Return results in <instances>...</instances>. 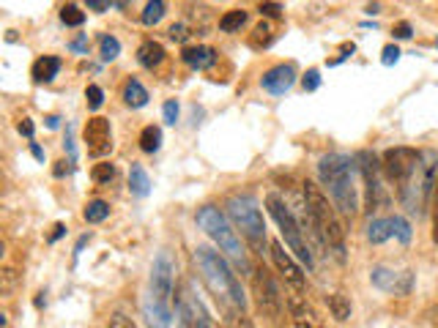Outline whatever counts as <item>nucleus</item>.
Here are the masks:
<instances>
[{
	"instance_id": "9b49d317",
	"label": "nucleus",
	"mask_w": 438,
	"mask_h": 328,
	"mask_svg": "<svg viewBox=\"0 0 438 328\" xmlns=\"http://www.w3.org/2000/svg\"><path fill=\"white\" fill-rule=\"evenodd\" d=\"M419 159H422V151L417 148H408V145H397V148H389L384 153V172L389 181L395 184H403L414 170H417Z\"/></svg>"
},
{
	"instance_id": "7c9ffc66",
	"label": "nucleus",
	"mask_w": 438,
	"mask_h": 328,
	"mask_svg": "<svg viewBox=\"0 0 438 328\" xmlns=\"http://www.w3.org/2000/svg\"><path fill=\"white\" fill-rule=\"evenodd\" d=\"M61 22L63 25H69V28H80L85 22V11H80L74 3H69V6H63L61 8Z\"/></svg>"
},
{
	"instance_id": "cd10ccee",
	"label": "nucleus",
	"mask_w": 438,
	"mask_h": 328,
	"mask_svg": "<svg viewBox=\"0 0 438 328\" xmlns=\"http://www.w3.org/2000/svg\"><path fill=\"white\" fill-rule=\"evenodd\" d=\"M167 14V3L165 0H151L146 8H143V25H148V28H154L156 22H162V17Z\"/></svg>"
},
{
	"instance_id": "aec40b11",
	"label": "nucleus",
	"mask_w": 438,
	"mask_h": 328,
	"mask_svg": "<svg viewBox=\"0 0 438 328\" xmlns=\"http://www.w3.org/2000/svg\"><path fill=\"white\" fill-rule=\"evenodd\" d=\"M148 90L143 88V82L140 80H126L124 82V102L132 107V110H140V107H146L148 104Z\"/></svg>"
},
{
	"instance_id": "6ab92c4d",
	"label": "nucleus",
	"mask_w": 438,
	"mask_h": 328,
	"mask_svg": "<svg viewBox=\"0 0 438 328\" xmlns=\"http://www.w3.org/2000/svg\"><path fill=\"white\" fill-rule=\"evenodd\" d=\"M58 71H61V58H55V55H44L39 61L33 63V69H30V77L33 82H52L58 77Z\"/></svg>"
},
{
	"instance_id": "ea45409f",
	"label": "nucleus",
	"mask_w": 438,
	"mask_h": 328,
	"mask_svg": "<svg viewBox=\"0 0 438 328\" xmlns=\"http://www.w3.org/2000/svg\"><path fill=\"white\" fill-rule=\"evenodd\" d=\"M162 115H165V123L175 126V121H178V102H175V99L165 102V107H162Z\"/></svg>"
},
{
	"instance_id": "5701e85b",
	"label": "nucleus",
	"mask_w": 438,
	"mask_h": 328,
	"mask_svg": "<svg viewBox=\"0 0 438 328\" xmlns=\"http://www.w3.org/2000/svg\"><path fill=\"white\" fill-rule=\"evenodd\" d=\"M395 235V227H392V216L389 219H373L370 227H367V241L370 244H384V241H389Z\"/></svg>"
},
{
	"instance_id": "c9c22d12",
	"label": "nucleus",
	"mask_w": 438,
	"mask_h": 328,
	"mask_svg": "<svg viewBox=\"0 0 438 328\" xmlns=\"http://www.w3.org/2000/svg\"><path fill=\"white\" fill-rule=\"evenodd\" d=\"M397 61H400V47L397 44H386L384 52H381V63L384 66H395Z\"/></svg>"
},
{
	"instance_id": "ddd939ff",
	"label": "nucleus",
	"mask_w": 438,
	"mask_h": 328,
	"mask_svg": "<svg viewBox=\"0 0 438 328\" xmlns=\"http://www.w3.org/2000/svg\"><path fill=\"white\" fill-rule=\"evenodd\" d=\"M370 282L392 295H408L414 290V274L411 271H392L386 266H376L370 271Z\"/></svg>"
},
{
	"instance_id": "1a4fd4ad",
	"label": "nucleus",
	"mask_w": 438,
	"mask_h": 328,
	"mask_svg": "<svg viewBox=\"0 0 438 328\" xmlns=\"http://www.w3.org/2000/svg\"><path fill=\"white\" fill-rule=\"evenodd\" d=\"M252 295H255V307L258 312L269 320V323H279L282 320V293L272 274L266 268H255L252 271Z\"/></svg>"
},
{
	"instance_id": "72a5a7b5",
	"label": "nucleus",
	"mask_w": 438,
	"mask_h": 328,
	"mask_svg": "<svg viewBox=\"0 0 438 328\" xmlns=\"http://www.w3.org/2000/svg\"><path fill=\"white\" fill-rule=\"evenodd\" d=\"M258 11H260V17H266V20H279L285 8H282L277 0H263V3L258 6Z\"/></svg>"
},
{
	"instance_id": "20e7f679",
	"label": "nucleus",
	"mask_w": 438,
	"mask_h": 328,
	"mask_svg": "<svg viewBox=\"0 0 438 328\" xmlns=\"http://www.w3.org/2000/svg\"><path fill=\"white\" fill-rule=\"evenodd\" d=\"M304 208H307V216L313 219V227L318 230L321 241L329 246L334 257L342 263L345 260V230L337 219L334 203H329V197L313 181H304Z\"/></svg>"
},
{
	"instance_id": "6e6552de",
	"label": "nucleus",
	"mask_w": 438,
	"mask_h": 328,
	"mask_svg": "<svg viewBox=\"0 0 438 328\" xmlns=\"http://www.w3.org/2000/svg\"><path fill=\"white\" fill-rule=\"evenodd\" d=\"M225 208H228L230 222L241 230V235L250 241L252 249H260L266 244V222H263V213H260V208L252 197L233 194Z\"/></svg>"
},
{
	"instance_id": "c03bdc74",
	"label": "nucleus",
	"mask_w": 438,
	"mask_h": 328,
	"mask_svg": "<svg viewBox=\"0 0 438 328\" xmlns=\"http://www.w3.org/2000/svg\"><path fill=\"white\" fill-rule=\"evenodd\" d=\"M85 3H88V8H91V11H99V14H102V11L110 8V3H113V0H85Z\"/></svg>"
},
{
	"instance_id": "f8f14e48",
	"label": "nucleus",
	"mask_w": 438,
	"mask_h": 328,
	"mask_svg": "<svg viewBox=\"0 0 438 328\" xmlns=\"http://www.w3.org/2000/svg\"><path fill=\"white\" fill-rule=\"evenodd\" d=\"M356 162H359V172H362V178H364V186H367V208L370 211H376L378 205L384 203L386 197H384V186H381V167L384 164H378L376 153H370V151H362V153H356Z\"/></svg>"
},
{
	"instance_id": "bb28decb",
	"label": "nucleus",
	"mask_w": 438,
	"mask_h": 328,
	"mask_svg": "<svg viewBox=\"0 0 438 328\" xmlns=\"http://www.w3.org/2000/svg\"><path fill=\"white\" fill-rule=\"evenodd\" d=\"M83 216L88 225H99V222H105L107 216H110V205L105 200H91V203L85 205Z\"/></svg>"
},
{
	"instance_id": "49530a36",
	"label": "nucleus",
	"mask_w": 438,
	"mask_h": 328,
	"mask_svg": "<svg viewBox=\"0 0 438 328\" xmlns=\"http://www.w3.org/2000/svg\"><path fill=\"white\" fill-rule=\"evenodd\" d=\"M236 328H255L250 320V315L247 312H241V315H236Z\"/></svg>"
},
{
	"instance_id": "a211bd4d",
	"label": "nucleus",
	"mask_w": 438,
	"mask_h": 328,
	"mask_svg": "<svg viewBox=\"0 0 438 328\" xmlns=\"http://www.w3.org/2000/svg\"><path fill=\"white\" fill-rule=\"evenodd\" d=\"M137 63H140L143 69H148V71L159 69V66L165 63V47H162L159 41H143L140 49H137Z\"/></svg>"
},
{
	"instance_id": "de8ad7c7",
	"label": "nucleus",
	"mask_w": 438,
	"mask_h": 328,
	"mask_svg": "<svg viewBox=\"0 0 438 328\" xmlns=\"http://www.w3.org/2000/svg\"><path fill=\"white\" fill-rule=\"evenodd\" d=\"M63 230H66V227H63V225H55V227H52V235H50V244H55V241L61 238Z\"/></svg>"
},
{
	"instance_id": "2f4dec72",
	"label": "nucleus",
	"mask_w": 438,
	"mask_h": 328,
	"mask_svg": "<svg viewBox=\"0 0 438 328\" xmlns=\"http://www.w3.org/2000/svg\"><path fill=\"white\" fill-rule=\"evenodd\" d=\"M91 178H93L96 184H110V181L115 178V164H110V162L93 164V170H91Z\"/></svg>"
},
{
	"instance_id": "2eb2a0df",
	"label": "nucleus",
	"mask_w": 438,
	"mask_h": 328,
	"mask_svg": "<svg viewBox=\"0 0 438 328\" xmlns=\"http://www.w3.org/2000/svg\"><path fill=\"white\" fill-rule=\"evenodd\" d=\"M272 260H274V266H277V271H279V276H282L293 290L301 293V290L307 287V276H304V271H301V266L293 260L288 252H285L282 241H272Z\"/></svg>"
},
{
	"instance_id": "79ce46f5",
	"label": "nucleus",
	"mask_w": 438,
	"mask_h": 328,
	"mask_svg": "<svg viewBox=\"0 0 438 328\" xmlns=\"http://www.w3.org/2000/svg\"><path fill=\"white\" fill-rule=\"evenodd\" d=\"M17 129H20V134H25L28 140H33V131H36V126H33V121H30V118H22V121L17 123Z\"/></svg>"
},
{
	"instance_id": "412c9836",
	"label": "nucleus",
	"mask_w": 438,
	"mask_h": 328,
	"mask_svg": "<svg viewBox=\"0 0 438 328\" xmlns=\"http://www.w3.org/2000/svg\"><path fill=\"white\" fill-rule=\"evenodd\" d=\"M129 192L134 197H148L151 181H148V172L143 170V164H132V170H129Z\"/></svg>"
},
{
	"instance_id": "3c124183",
	"label": "nucleus",
	"mask_w": 438,
	"mask_h": 328,
	"mask_svg": "<svg viewBox=\"0 0 438 328\" xmlns=\"http://www.w3.org/2000/svg\"><path fill=\"white\" fill-rule=\"evenodd\" d=\"M58 121H61L58 115H50V118H47V126H50V129H58Z\"/></svg>"
},
{
	"instance_id": "423d86ee",
	"label": "nucleus",
	"mask_w": 438,
	"mask_h": 328,
	"mask_svg": "<svg viewBox=\"0 0 438 328\" xmlns=\"http://www.w3.org/2000/svg\"><path fill=\"white\" fill-rule=\"evenodd\" d=\"M195 222L197 227L209 235L214 244L219 246L225 254H228L230 260H236V263H241V266H247V257H244V249H241V241H238V235H236V230L230 225V219L217 208V205H203L200 211H197V216H195Z\"/></svg>"
},
{
	"instance_id": "e433bc0d",
	"label": "nucleus",
	"mask_w": 438,
	"mask_h": 328,
	"mask_svg": "<svg viewBox=\"0 0 438 328\" xmlns=\"http://www.w3.org/2000/svg\"><path fill=\"white\" fill-rule=\"evenodd\" d=\"M167 36L173 41H178V44H184L189 39V28L184 22H175V25H170V30H167Z\"/></svg>"
},
{
	"instance_id": "8fccbe9b",
	"label": "nucleus",
	"mask_w": 438,
	"mask_h": 328,
	"mask_svg": "<svg viewBox=\"0 0 438 328\" xmlns=\"http://www.w3.org/2000/svg\"><path fill=\"white\" fill-rule=\"evenodd\" d=\"M364 11H367V14H370V17H373V14H381V6H378V3H370V6H367V8H364Z\"/></svg>"
},
{
	"instance_id": "dca6fc26",
	"label": "nucleus",
	"mask_w": 438,
	"mask_h": 328,
	"mask_svg": "<svg viewBox=\"0 0 438 328\" xmlns=\"http://www.w3.org/2000/svg\"><path fill=\"white\" fill-rule=\"evenodd\" d=\"M293 82H296V69H293V63H277L269 71H263V77H260L263 90H269L272 96H285L293 88Z\"/></svg>"
},
{
	"instance_id": "39448f33",
	"label": "nucleus",
	"mask_w": 438,
	"mask_h": 328,
	"mask_svg": "<svg viewBox=\"0 0 438 328\" xmlns=\"http://www.w3.org/2000/svg\"><path fill=\"white\" fill-rule=\"evenodd\" d=\"M436 181H438L436 151H422V159H419L417 170L403 184H397V197H400V203L405 205L408 213H417V216L425 213V208H427L433 192H436Z\"/></svg>"
},
{
	"instance_id": "864d4df0",
	"label": "nucleus",
	"mask_w": 438,
	"mask_h": 328,
	"mask_svg": "<svg viewBox=\"0 0 438 328\" xmlns=\"http://www.w3.org/2000/svg\"><path fill=\"white\" fill-rule=\"evenodd\" d=\"M436 47H438V39H436Z\"/></svg>"
},
{
	"instance_id": "c85d7f7f",
	"label": "nucleus",
	"mask_w": 438,
	"mask_h": 328,
	"mask_svg": "<svg viewBox=\"0 0 438 328\" xmlns=\"http://www.w3.org/2000/svg\"><path fill=\"white\" fill-rule=\"evenodd\" d=\"M274 41V30L269 22H260V25H255V30H252L250 36V44L255 49H263V47H269Z\"/></svg>"
},
{
	"instance_id": "0eeeda50",
	"label": "nucleus",
	"mask_w": 438,
	"mask_h": 328,
	"mask_svg": "<svg viewBox=\"0 0 438 328\" xmlns=\"http://www.w3.org/2000/svg\"><path fill=\"white\" fill-rule=\"evenodd\" d=\"M266 208H269L272 219L277 222V227H279L285 244L291 246L293 254H296V257H299L307 268H313V249H310V244L304 241V230H301V225L296 222V216H293L291 208L285 205V200H282L279 194H269V197H266Z\"/></svg>"
},
{
	"instance_id": "4468645a",
	"label": "nucleus",
	"mask_w": 438,
	"mask_h": 328,
	"mask_svg": "<svg viewBox=\"0 0 438 328\" xmlns=\"http://www.w3.org/2000/svg\"><path fill=\"white\" fill-rule=\"evenodd\" d=\"M85 145H88V153L93 159H102L113 151V131H110V121L96 115L85 123Z\"/></svg>"
},
{
	"instance_id": "c756f323",
	"label": "nucleus",
	"mask_w": 438,
	"mask_h": 328,
	"mask_svg": "<svg viewBox=\"0 0 438 328\" xmlns=\"http://www.w3.org/2000/svg\"><path fill=\"white\" fill-rule=\"evenodd\" d=\"M99 49H102V61L105 63L115 61V58L121 55V41L115 39V36H110V33H105V36L99 39Z\"/></svg>"
},
{
	"instance_id": "a878e982",
	"label": "nucleus",
	"mask_w": 438,
	"mask_h": 328,
	"mask_svg": "<svg viewBox=\"0 0 438 328\" xmlns=\"http://www.w3.org/2000/svg\"><path fill=\"white\" fill-rule=\"evenodd\" d=\"M159 145H162V129L151 123V126H146V129L140 131V148H143L146 153H156Z\"/></svg>"
},
{
	"instance_id": "f3484780",
	"label": "nucleus",
	"mask_w": 438,
	"mask_h": 328,
	"mask_svg": "<svg viewBox=\"0 0 438 328\" xmlns=\"http://www.w3.org/2000/svg\"><path fill=\"white\" fill-rule=\"evenodd\" d=\"M181 61L189 69H211L217 63V49L214 47H187L181 52Z\"/></svg>"
},
{
	"instance_id": "9d476101",
	"label": "nucleus",
	"mask_w": 438,
	"mask_h": 328,
	"mask_svg": "<svg viewBox=\"0 0 438 328\" xmlns=\"http://www.w3.org/2000/svg\"><path fill=\"white\" fill-rule=\"evenodd\" d=\"M175 315L178 328H211V317L203 301L192 293V285H184L175 295Z\"/></svg>"
},
{
	"instance_id": "58836bf2",
	"label": "nucleus",
	"mask_w": 438,
	"mask_h": 328,
	"mask_svg": "<svg viewBox=\"0 0 438 328\" xmlns=\"http://www.w3.org/2000/svg\"><path fill=\"white\" fill-rule=\"evenodd\" d=\"M301 85H304V90H310V93L318 90V88H321V71H318V69H310V71L304 74Z\"/></svg>"
},
{
	"instance_id": "37998d69",
	"label": "nucleus",
	"mask_w": 438,
	"mask_h": 328,
	"mask_svg": "<svg viewBox=\"0 0 438 328\" xmlns=\"http://www.w3.org/2000/svg\"><path fill=\"white\" fill-rule=\"evenodd\" d=\"M433 241L438 244V181L436 192H433Z\"/></svg>"
},
{
	"instance_id": "a19ab883",
	"label": "nucleus",
	"mask_w": 438,
	"mask_h": 328,
	"mask_svg": "<svg viewBox=\"0 0 438 328\" xmlns=\"http://www.w3.org/2000/svg\"><path fill=\"white\" fill-rule=\"evenodd\" d=\"M107 328H137V326H134V320H129L126 315H113Z\"/></svg>"
},
{
	"instance_id": "09e8293b",
	"label": "nucleus",
	"mask_w": 438,
	"mask_h": 328,
	"mask_svg": "<svg viewBox=\"0 0 438 328\" xmlns=\"http://www.w3.org/2000/svg\"><path fill=\"white\" fill-rule=\"evenodd\" d=\"M30 153H33V156H36L39 162H44V151H42V148H39L36 143H30Z\"/></svg>"
},
{
	"instance_id": "4be33fe9",
	"label": "nucleus",
	"mask_w": 438,
	"mask_h": 328,
	"mask_svg": "<svg viewBox=\"0 0 438 328\" xmlns=\"http://www.w3.org/2000/svg\"><path fill=\"white\" fill-rule=\"evenodd\" d=\"M285 304H288V312H291V317L299 323V320H307V323H313V309L307 307V301L299 295V290H293L285 295Z\"/></svg>"
},
{
	"instance_id": "f704fd0d",
	"label": "nucleus",
	"mask_w": 438,
	"mask_h": 328,
	"mask_svg": "<svg viewBox=\"0 0 438 328\" xmlns=\"http://www.w3.org/2000/svg\"><path fill=\"white\" fill-rule=\"evenodd\" d=\"M392 227H395V235L400 238V244H408L411 241V225L403 216H392Z\"/></svg>"
},
{
	"instance_id": "603ef678",
	"label": "nucleus",
	"mask_w": 438,
	"mask_h": 328,
	"mask_svg": "<svg viewBox=\"0 0 438 328\" xmlns=\"http://www.w3.org/2000/svg\"><path fill=\"white\" fill-rule=\"evenodd\" d=\"M293 328H315V326H313V323H307V320H299V323H296Z\"/></svg>"
},
{
	"instance_id": "a18cd8bd",
	"label": "nucleus",
	"mask_w": 438,
	"mask_h": 328,
	"mask_svg": "<svg viewBox=\"0 0 438 328\" xmlns=\"http://www.w3.org/2000/svg\"><path fill=\"white\" fill-rule=\"evenodd\" d=\"M55 178H63V175H69L71 172V162H66V159H61V162H55Z\"/></svg>"
},
{
	"instance_id": "f257e3e1",
	"label": "nucleus",
	"mask_w": 438,
	"mask_h": 328,
	"mask_svg": "<svg viewBox=\"0 0 438 328\" xmlns=\"http://www.w3.org/2000/svg\"><path fill=\"white\" fill-rule=\"evenodd\" d=\"M195 263L200 268V276L211 290V295L219 301V307L225 309L230 317H236V315H241L247 309V295L241 290V282H238V276L233 274L230 263L219 252H214L211 246H197L195 249Z\"/></svg>"
},
{
	"instance_id": "f03ea898",
	"label": "nucleus",
	"mask_w": 438,
	"mask_h": 328,
	"mask_svg": "<svg viewBox=\"0 0 438 328\" xmlns=\"http://www.w3.org/2000/svg\"><path fill=\"white\" fill-rule=\"evenodd\" d=\"M318 175L329 186L332 203L340 213L354 216L359 211V186H356V159L348 153H326L318 162Z\"/></svg>"
},
{
	"instance_id": "473e14b6",
	"label": "nucleus",
	"mask_w": 438,
	"mask_h": 328,
	"mask_svg": "<svg viewBox=\"0 0 438 328\" xmlns=\"http://www.w3.org/2000/svg\"><path fill=\"white\" fill-rule=\"evenodd\" d=\"M85 102H88V110H99L105 104V90L99 85H88L85 90Z\"/></svg>"
},
{
	"instance_id": "4c0bfd02",
	"label": "nucleus",
	"mask_w": 438,
	"mask_h": 328,
	"mask_svg": "<svg viewBox=\"0 0 438 328\" xmlns=\"http://www.w3.org/2000/svg\"><path fill=\"white\" fill-rule=\"evenodd\" d=\"M392 36H395V41H408L411 36H414L411 22H397L395 28H392Z\"/></svg>"
},
{
	"instance_id": "b1692460",
	"label": "nucleus",
	"mask_w": 438,
	"mask_h": 328,
	"mask_svg": "<svg viewBox=\"0 0 438 328\" xmlns=\"http://www.w3.org/2000/svg\"><path fill=\"white\" fill-rule=\"evenodd\" d=\"M326 301H329V309H332L334 320H340V323L351 320V312H354V307H351V301H348L342 293H332Z\"/></svg>"
},
{
	"instance_id": "7ed1b4c3",
	"label": "nucleus",
	"mask_w": 438,
	"mask_h": 328,
	"mask_svg": "<svg viewBox=\"0 0 438 328\" xmlns=\"http://www.w3.org/2000/svg\"><path fill=\"white\" fill-rule=\"evenodd\" d=\"M173 282H175V260L167 249H162L154 260L148 282L146 317L151 328H170L173 323Z\"/></svg>"
},
{
	"instance_id": "393cba45",
	"label": "nucleus",
	"mask_w": 438,
	"mask_h": 328,
	"mask_svg": "<svg viewBox=\"0 0 438 328\" xmlns=\"http://www.w3.org/2000/svg\"><path fill=\"white\" fill-rule=\"evenodd\" d=\"M247 25V11L244 8H233V11H225L222 20H219V30L222 33H236Z\"/></svg>"
}]
</instances>
